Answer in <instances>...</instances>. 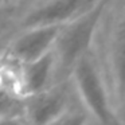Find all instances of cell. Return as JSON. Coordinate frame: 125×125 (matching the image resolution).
Returning <instances> with one entry per match:
<instances>
[{
    "instance_id": "obj_2",
    "label": "cell",
    "mask_w": 125,
    "mask_h": 125,
    "mask_svg": "<svg viewBox=\"0 0 125 125\" xmlns=\"http://www.w3.org/2000/svg\"><path fill=\"white\" fill-rule=\"evenodd\" d=\"M108 3L109 0H100L92 8L59 27L52 46L55 61V83L69 79L71 69L77 61L92 49Z\"/></svg>"
},
{
    "instance_id": "obj_4",
    "label": "cell",
    "mask_w": 125,
    "mask_h": 125,
    "mask_svg": "<svg viewBox=\"0 0 125 125\" xmlns=\"http://www.w3.org/2000/svg\"><path fill=\"white\" fill-rule=\"evenodd\" d=\"M100 0H31L18 16V30L36 26H62Z\"/></svg>"
},
{
    "instance_id": "obj_10",
    "label": "cell",
    "mask_w": 125,
    "mask_h": 125,
    "mask_svg": "<svg viewBox=\"0 0 125 125\" xmlns=\"http://www.w3.org/2000/svg\"><path fill=\"white\" fill-rule=\"evenodd\" d=\"M120 116H125V100H124V105H122V110H121V114Z\"/></svg>"
},
{
    "instance_id": "obj_6",
    "label": "cell",
    "mask_w": 125,
    "mask_h": 125,
    "mask_svg": "<svg viewBox=\"0 0 125 125\" xmlns=\"http://www.w3.org/2000/svg\"><path fill=\"white\" fill-rule=\"evenodd\" d=\"M61 26H36L18 30L10 42L4 58L20 65L41 58L52 50Z\"/></svg>"
},
{
    "instance_id": "obj_9",
    "label": "cell",
    "mask_w": 125,
    "mask_h": 125,
    "mask_svg": "<svg viewBox=\"0 0 125 125\" xmlns=\"http://www.w3.org/2000/svg\"><path fill=\"white\" fill-rule=\"evenodd\" d=\"M12 1H15V0H0V7H3V6H7V4L12 3Z\"/></svg>"
},
{
    "instance_id": "obj_1",
    "label": "cell",
    "mask_w": 125,
    "mask_h": 125,
    "mask_svg": "<svg viewBox=\"0 0 125 125\" xmlns=\"http://www.w3.org/2000/svg\"><path fill=\"white\" fill-rule=\"evenodd\" d=\"M114 113L121 114L125 100V0H109L94 43Z\"/></svg>"
},
{
    "instance_id": "obj_7",
    "label": "cell",
    "mask_w": 125,
    "mask_h": 125,
    "mask_svg": "<svg viewBox=\"0 0 125 125\" xmlns=\"http://www.w3.org/2000/svg\"><path fill=\"white\" fill-rule=\"evenodd\" d=\"M15 83L19 95L23 98L41 93L54 85L55 61L52 50L41 58L15 65Z\"/></svg>"
},
{
    "instance_id": "obj_3",
    "label": "cell",
    "mask_w": 125,
    "mask_h": 125,
    "mask_svg": "<svg viewBox=\"0 0 125 125\" xmlns=\"http://www.w3.org/2000/svg\"><path fill=\"white\" fill-rule=\"evenodd\" d=\"M69 79L93 121L100 124L117 121L102 67L93 46L77 61Z\"/></svg>"
},
{
    "instance_id": "obj_8",
    "label": "cell",
    "mask_w": 125,
    "mask_h": 125,
    "mask_svg": "<svg viewBox=\"0 0 125 125\" xmlns=\"http://www.w3.org/2000/svg\"><path fill=\"white\" fill-rule=\"evenodd\" d=\"M24 98L19 95L15 86L0 85V122L24 121Z\"/></svg>"
},
{
    "instance_id": "obj_5",
    "label": "cell",
    "mask_w": 125,
    "mask_h": 125,
    "mask_svg": "<svg viewBox=\"0 0 125 125\" xmlns=\"http://www.w3.org/2000/svg\"><path fill=\"white\" fill-rule=\"evenodd\" d=\"M74 97L70 79L51 85L46 90L24 97V121L31 124H58Z\"/></svg>"
}]
</instances>
